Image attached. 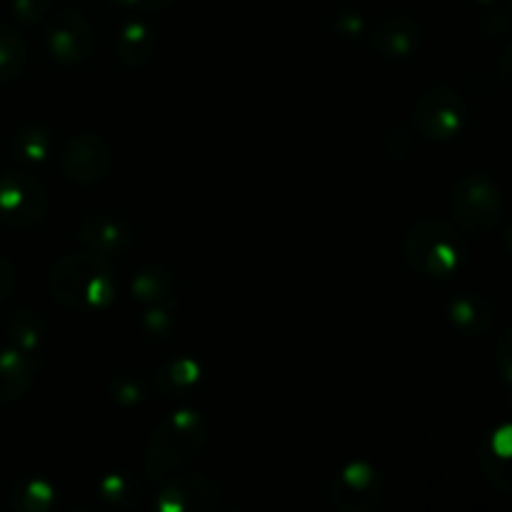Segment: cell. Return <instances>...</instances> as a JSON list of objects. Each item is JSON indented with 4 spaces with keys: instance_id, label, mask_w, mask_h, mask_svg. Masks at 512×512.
Masks as SVG:
<instances>
[{
    "instance_id": "obj_1",
    "label": "cell",
    "mask_w": 512,
    "mask_h": 512,
    "mask_svg": "<svg viewBox=\"0 0 512 512\" xmlns=\"http://www.w3.org/2000/svg\"><path fill=\"white\" fill-rule=\"evenodd\" d=\"M48 288L55 303L70 313H98L115 300L118 278L103 255L73 253L50 268Z\"/></svg>"
},
{
    "instance_id": "obj_2",
    "label": "cell",
    "mask_w": 512,
    "mask_h": 512,
    "mask_svg": "<svg viewBox=\"0 0 512 512\" xmlns=\"http://www.w3.org/2000/svg\"><path fill=\"white\" fill-rule=\"evenodd\" d=\"M208 445V423L195 410H178L160 420L145 445V473L150 480H163L180 473L203 455Z\"/></svg>"
},
{
    "instance_id": "obj_3",
    "label": "cell",
    "mask_w": 512,
    "mask_h": 512,
    "mask_svg": "<svg viewBox=\"0 0 512 512\" xmlns=\"http://www.w3.org/2000/svg\"><path fill=\"white\" fill-rule=\"evenodd\" d=\"M405 263L425 278H450L465 263V243L458 230L440 218L420 220L405 235Z\"/></svg>"
},
{
    "instance_id": "obj_4",
    "label": "cell",
    "mask_w": 512,
    "mask_h": 512,
    "mask_svg": "<svg viewBox=\"0 0 512 512\" xmlns=\"http://www.w3.org/2000/svg\"><path fill=\"white\" fill-rule=\"evenodd\" d=\"M50 210V195L35 175L8 170L0 175V223L13 230H35Z\"/></svg>"
},
{
    "instance_id": "obj_5",
    "label": "cell",
    "mask_w": 512,
    "mask_h": 512,
    "mask_svg": "<svg viewBox=\"0 0 512 512\" xmlns=\"http://www.w3.org/2000/svg\"><path fill=\"white\" fill-rule=\"evenodd\" d=\"M453 215L468 233L485 235L498 228L503 218V195L498 185L483 173H470L460 178L453 188Z\"/></svg>"
},
{
    "instance_id": "obj_6",
    "label": "cell",
    "mask_w": 512,
    "mask_h": 512,
    "mask_svg": "<svg viewBox=\"0 0 512 512\" xmlns=\"http://www.w3.org/2000/svg\"><path fill=\"white\" fill-rule=\"evenodd\" d=\"M468 103L463 95L448 85L430 88L415 100L413 125L420 135L430 140H450L465 128Z\"/></svg>"
},
{
    "instance_id": "obj_7",
    "label": "cell",
    "mask_w": 512,
    "mask_h": 512,
    "mask_svg": "<svg viewBox=\"0 0 512 512\" xmlns=\"http://www.w3.org/2000/svg\"><path fill=\"white\" fill-rule=\"evenodd\" d=\"M328 498L340 512H373L385 500V480L375 465L350 463L330 480Z\"/></svg>"
},
{
    "instance_id": "obj_8",
    "label": "cell",
    "mask_w": 512,
    "mask_h": 512,
    "mask_svg": "<svg viewBox=\"0 0 512 512\" xmlns=\"http://www.w3.org/2000/svg\"><path fill=\"white\" fill-rule=\"evenodd\" d=\"M223 503V488L208 473L170 475L168 483L155 498V510L160 512H213Z\"/></svg>"
},
{
    "instance_id": "obj_9",
    "label": "cell",
    "mask_w": 512,
    "mask_h": 512,
    "mask_svg": "<svg viewBox=\"0 0 512 512\" xmlns=\"http://www.w3.org/2000/svg\"><path fill=\"white\" fill-rule=\"evenodd\" d=\"M50 55L63 65H80L90 58L93 50V30L83 13L73 8H63L50 18L45 33Z\"/></svg>"
},
{
    "instance_id": "obj_10",
    "label": "cell",
    "mask_w": 512,
    "mask_h": 512,
    "mask_svg": "<svg viewBox=\"0 0 512 512\" xmlns=\"http://www.w3.org/2000/svg\"><path fill=\"white\" fill-rule=\"evenodd\" d=\"M75 238L85 250L103 258H125L135 245V230L128 220L108 213H90L80 218Z\"/></svg>"
},
{
    "instance_id": "obj_11",
    "label": "cell",
    "mask_w": 512,
    "mask_h": 512,
    "mask_svg": "<svg viewBox=\"0 0 512 512\" xmlns=\"http://www.w3.org/2000/svg\"><path fill=\"white\" fill-rule=\"evenodd\" d=\"M113 168V150L100 135L80 133L68 140L63 150L65 178L78 185H93Z\"/></svg>"
},
{
    "instance_id": "obj_12",
    "label": "cell",
    "mask_w": 512,
    "mask_h": 512,
    "mask_svg": "<svg viewBox=\"0 0 512 512\" xmlns=\"http://www.w3.org/2000/svg\"><path fill=\"white\" fill-rule=\"evenodd\" d=\"M420 38H423V28H420V23L413 15L393 13L375 25L370 43H373L375 53L380 58L400 60L418 50Z\"/></svg>"
},
{
    "instance_id": "obj_13",
    "label": "cell",
    "mask_w": 512,
    "mask_h": 512,
    "mask_svg": "<svg viewBox=\"0 0 512 512\" xmlns=\"http://www.w3.org/2000/svg\"><path fill=\"white\" fill-rule=\"evenodd\" d=\"M38 375L35 355L23 353L18 348L0 350V405L15 403L30 393Z\"/></svg>"
},
{
    "instance_id": "obj_14",
    "label": "cell",
    "mask_w": 512,
    "mask_h": 512,
    "mask_svg": "<svg viewBox=\"0 0 512 512\" xmlns=\"http://www.w3.org/2000/svg\"><path fill=\"white\" fill-rule=\"evenodd\" d=\"M480 468L495 488L512 495V423L485 440L480 448Z\"/></svg>"
},
{
    "instance_id": "obj_15",
    "label": "cell",
    "mask_w": 512,
    "mask_h": 512,
    "mask_svg": "<svg viewBox=\"0 0 512 512\" xmlns=\"http://www.w3.org/2000/svg\"><path fill=\"white\" fill-rule=\"evenodd\" d=\"M448 320L460 335L478 338L488 333L495 323V308L488 298L478 293H463L448 303Z\"/></svg>"
},
{
    "instance_id": "obj_16",
    "label": "cell",
    "mask_w": 512,
    "mask_h": 512,
    "mask_svg": "<svg viewBox=\"0 0 512 512\" xmlns=\"http://www.w3.org/2000/svg\"><path fill=\"white\" fill-rule=\"evenodd\" d=\"M5 335L13 348L28 355H40L45 340V320L40 310L30 308V305H18L15 310H10L5 318Z\"/></svg>"
},
{
    "instance_id": "obj_17",
    "label": "cell",
    "mask_w": 512,
    "mask_h": 512,
    "mask_svg": "<svg viewBox=\"0 0 512 512\" xmlns=\"http://www.w3.org/2000/svg\"><path fill=\"white\" fill-rule=\"evenodd\" d=\"M155 53V35L143 20H128L115 35V55L125 68H143Z\"/></svg>"
},
{
    "instance_id": "obj_18",
    "label": "cell",
    "mask_w": 512,
    "mask_h": 512,
    "mask_svg": "<svg viewBox=\"0 0 512 512\" xmlns=\"http://www.w3.org/2000/svg\"><path fill=\"white\" fill-rule=\"evenodd\" d=\"M130 288H133V298L143 303V308H153V305H170L173 308L175 303V278L163 265L140 268Z\"/></svg>"
},
{
    "instance_id": "obj_19",
    "label": "cell",
    "mask_w": 512,
    "mask_h": 512,
    "mask_svg": "<svg viewBox=\"0 0 512 512\" xmlns=\"http://www.w3.org/2000/svg\"><path fill=\"white\" fill-rule=\"evenodd\" d=\"M10 153L28 168H40L53 155V135L43 125H23L10 135Z\"/></svg>"
},
{
    "instance_id": "obj_20",
    "label": "cell",
    "mask_w": 512,
    "mask_h": 512,
    "mask_svg": "<svg viewBox=\"0 0 512 512\" xmlns=\"http://www.w3.org/2000/svg\"><path fill=\"white\" fill-rule=\"evenodd\" d=\"M203 380V370L193 358H173L155 370L160 395H190Z\"/></svg>"
},
{
    "instance_id": "obj_21",
    "label": "cell",
    "mask_w": 512,
    "mask_h": 512,
    "mask_svg": "<svg viewBox=\"0 0 512 512\" xmlns=\"http://www.w3.org/2000/svg\"><path fill=\"white\" fill-rule=\"evenodd\" d=\"M8 505L23 512H45L55 505V488L43 478H25L13 485Z\"/></svg>"
},
{
    "instance_id": "obj_22",
    "label": "cell",
    "mask_w": 512,
    "mask_h": 512,
    "mask_svg": "<svg viewBox=\"0 0 512 512\" xmlns=\"http://www.w3.org/2000/svg\"><path fill=\"white\" fill-rule=\"evenodd\" d=\"M25 60H28V48L23 35L0 23V83L18 78L25 68Z\"/></svg>"
},
{
    "instance_id": "obj_23",
    "label": "cell",
    "mask_w": 512,
    "mask_h": 512,
    "mask_svg": "<svg viewBox=\"0 0 512 512\" xmlns=\"http://www.w3.org/2000/svg\"><path fill=\"white\" fill-rule=\"evenodd\" d=\"M98 493L100 500L110 505V508L128 510L140 500V485L128 473H108L98 483Z\"/></svg>"
},
{
    "instance_id": "obj_24",
    "label": "cell",
    "mask_w": 512,
    "mask_h": 512,
    "mask_svg": "<svg viewBox=\"0 0 512 512\" xmlns=\"http://www.w3.org/2000/svg\"><path fill=\"white\" fill-rule=\"evenodd\" d=\"M175 315L170 305H153V308H145L140 315V335L150 343H160V340H168L173 333Z\"/></svg>"
},
{
    "instance_id": "obj_25",
    "label": "cell",
    "mask_w": 512,
    "mask_h": 512,
    "mask_svg": "<svg viewBox=\"0 0 512 512\" xmlns=\"http://www.w3.org/2000/svg\"><path fill=\"white\" fill-rule=\"evenodd\" d=\"M110 395H113V400L118 405L130 408V405L143 403L145 390H143V385H140L138 378H130V375H118V378L110 383Z\"/></svg>"
},
{
    "instance_id": "obj_26",
    "label": "cell",
    "mask_w": 512,
    "mask_h": 512,
    "mask_svg": "<svg viewBox=\"0 0 512 512\" xmlns=\"http://www.w3.org/2000/svg\"><path fill=\"white\" fill-rule=\"evenodd\" d=\"M53 8V0H13V15L25 25H35L45 20Z\"/></svg>"
},
{
    "instance_id": "obj_27",
    "label": "cell",
    "mask_w": 512,
    "mask_h": 512,
    "mask_svg": "<svg viewBox=\"0 0 512 512\" xmlns=\"http://www.w3.org/2000/svg\"><path fill=\"white\" fill-rule=\"evenodd\" d=\"M495 365H498L500 375L510 388V405H512V328L505 330L495 343Z\"/></svg>"
},
{
    "instance_id": "obj_28",
    "label": "cell",
    "mask_w": 512,
    "mask_h": 512,
    "mask_svg": "<svg viewBox=\"0 0 512 512\" xmlns=\"http://www.w3.org/2000/svg\"><path fill=\"white\" fill-rule=\"evenodd\" d=\"M15 283H18V270H15V265L5 255H0V300H5L13 293Z\"/></svg>"
},
{
    "instance_id": "obj_29",
    "label": "cell",
    "mask_w": 512,
    "mask_h": 512,
    "mask_svg": "<svg viewBox=\"0 0 512 512\" xmlns=\"http://www.w3.org/2000/svg\"><path fill=\"white\" fill-rule=\"evenodd\" d=\"M335 28H338V33L343 35H360L363 33V18H360L358 13H340L338 18H335Z\"/></svg>"
},
{
    "instance_id": "obj_30",
    "label": "cell",
    "mask_w": 512,
    "mask_h": 512,
    "mask_svg": "<svg viewBox=\"0 0 512 512\" xmlns=\"http://www.w3.org/2000/svg\"><path fill=\"white\" fill-rule=\"evenodd\" d=\"M498 78H500V83L505 85V88L510 90L512 93V45L508 50H505L503 55H500V60H498Z\"/></svg>"
},
{
    "instance_id": "obj_31",
    "label": "cell",
    "mask_w": 512,
    "mask_h": 512,
    "mask_svg": "<svg viewBox=\"0 0 512 512\" xmlns=\"http://www.w3.org/2000/svg\"><path fill=\"white\" fill-rule=\"evenodd\" d=\"M115 3L135 10H163L168 8V5H173L175 0H115Z\"/></svg>"
},
{
    "instance_id": "obj_32",
    "label": "cell",
    "mask_w": 512,
    "mask_h": 512,
    "mask_svg": "<svg viewBox=\"0 0 512 512\" xmlns=\"http://www.w3.org/2000/svg\"><path fill=\"white\" fill-rule=\"evenodd\" d=\"M503 243H505V248H508V253L512 255V220H510L508 228H505V233H503Z\"/></svg>"
},
{
    "instance_id": "obj_33",
    "label": "cell",
    "mask_w": 512,
    "mask_h": 512,
    "mask_svg": "<svg viewBox=\"0 0 512 512\" xmlns=\"http://www.w3.org/2000/svg\"><path fill=\"white\" fill-rule=\"evenodd\" d=\"M475 3H480V5H490V3H495V0H475Z\"/></svg>"
},
{
    "instance_id": "obj_34",
    "label": "cell",
    "mask_w": 512,
    "mask_h": 512,
    "mask_svg": "<svg viewBox=\"0 0 512 512\" xmlns=\"http://www.w3.org/2000/svg\"><path fill=\"white\" fill-rule=\"evenodd\" d=\"M510 3H512V0H510Z\"/></svg>"
}]
</instances>
